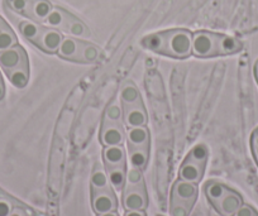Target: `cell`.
<instances>
[{
  "label": "cell",
  "mask_w": 258,
  "mask_h": 216,
  "mask_svg": "<svg viewBox=\"0 0 258 216\" xmlns=\"http://www.w3.org/2000/svg\"><path fill=\"white\" fill-rule=\"evenodd\" d=\"M141 46L156 54L186 59L192 56V33L183 28L155 32L143 37Z\"/></svg>",
  "instance_id": "cell-1"
},
{
  "label": "cell",
  "mask_w": 258,
  "mask_h": 216,
  "mask_svg": "<svg viewBox=\"0 0 258 216\" xmlns=\"http://www.w3.org/2000/svg\"><path fill=\"white\" fill-rule=\"evenodd\" d=\"M243 43L238 38L228 34L209 31L192 33V56L198 58H214L239 53Z\"/></svg>",
  "instance_id": "cell-2"
},
{
  "label": "cell",
  "mask_w": 258,
  "mask_h": 216,
  "mask_svg": "<svg viewBox=\"0 0 258 216\" xmlns=\"http://www.w3.org/2000/svg\"><path fill=\"white\" fill-rule=\"evenodd\" d=\"M118 99L126 128L147 126V110H146L142 95L136 84H133L132 81L124 83L120 88Z\"/></svg>",
  "instance_id": "cell-3"
},
{
  "label": "cell",
  "mask_w": 258,
  "mask_h": 216,
  "mask_svg": "<svg viewBox=\"0 0 258 216\" xmlns=\"http://www.w3.org/2000/svg\"><path fill=\"white\" fill-rule=\"evenodd\" d=\"M125 124H124L120 103L118 98H114L104 110L100 130H99V140L104 147L123 146L125 141Z\"/></svg>",
  "instance_id": "cell-4"
},
{
  "label": "cell",
  "mask_w": 258,
  "mask_h": 216,
  "mask_svg": "<svg viewBox=\"0 0 258 216\" xmlns=\"http://www.w3.org/2000/svg\"><path fill=\"white\" fill-rule=\"evenodd\" d=\"M0 66L14 88L24 89L28 85L29 58L21 44L0 52Z\"/></svg>",
  "instance_id": "cell-5"
},
{
  "label": "cell",
  "mask_w": 258,
  "mask_h": 216,
  "mask_svg": "<svg viewBox=\"0 0 258 216\" xmlns=\"http://www.w3.org/2000/svg\"><path fill=\"white\" fill-rule=\"evenodd\" d=\"M18 27L22 36L34 47L47 54L57 53L62 39H63L61 32L51 28V27H47L46 24L36 23V22L28 21V19L19 22Z\"/></svg>",
  "instance_id": "cell-6"
},
{
  "label": "cell",
  "mask_w": 258,
  "mask_h": 216,
  "mask_svg": "<svg viewBox=\"0 0 258 216\" xmlns=\"http://www.w3.org/2000/svg\"><path fill=\"white\" fill-rule=\"evenodd\" d=\"M91 205L98 215L104 212L116 211L118 200H116L115 190L109 182L105 170L100 166H96L91 175Z\"/></svg>",
  "instance_id": "cell-7"
},
{
  "label": "cell",
  "mask_w": 258,
  "mask_h": 216,
  "mask_svg": "<svg viewBox=\"0 0 258 216\" xmlns=\"http://www.w3.org/2000/svg\"><path fill=\"white\" fill-rule=\"evenodd\" d=\"M59 58L75 63H95L103 56L96 44L76 37H63L57 53Z\"/></svg>",
  "instance_id": "cell-8"
},
{
  "label": "cell",
  "mask_w": 258,
  "mask_h": 216,
  "mask_svg": "<svg viewBox=\"0 0 258 216\" xmlns=\"http://www.w3.org/2000/svg\"><path fill=\"white\" fill-rule=\"evenodd\" d=\"M125 143L131 166L137 170H145L150 160L151 150V136L147 126L128 128L125 133Z\"/></svg>",
  "instance_id": "cell-9"
},
{
  "label": "cell",
  "mask_w": 258,
  "mask_h": 216,
  "mask_svg": "<svg viewBox=\"0 0 258 216\" xmlns=\"http://www.w3.org/2000/svg\"><path fill=\"white\" fill-rule=\"evenodd\" d=\"M104 170L115 192H121L126 180V152L123 146L104 147Z\"/></svg>",
  "instance_id": "cell-10"
},
{
  "label": "cell",
  "mask_w": 258,
  "mask_h": 216,
  "mask_svg": "<svg viewBox=\"0 0 258 216\" xmlns=\"http://www.w3.org/2000/svg\"><path fill=\"white\" fill-rule=\"evenodd\" d=\"M123 206L125 210H146L148 206L147 188L141 170L132 167L126 172L123 188Z\"/></svg>",
  "instance_id": "cell-11"
},
{
  "label": "cell",
  "mask_w": 258,
  "mask_h": 216,
  "mask_svg": "<svg viewBox=\"0 0 258 216\" xmlns=\"http://www.w3.org/2000/svg\"><path fill=\"white\" fill-rule=\"evenodd\" d=\"M43 24L76 38H86L91 34L90 29L81 19L61 7H53Z\"/></svg>",
  "instance_id": "cell-12"
},
{
  "label": "cell",
  "mask_w": 258,
  "mask_h": 216,
  "mask_svg": "<svg viewBox=\"0 0 258 216\" xmlns=\"http://www.w3.org/2000/svg\"><path fill=\"white\" fill-rule=\"evenodd\" d=\"M208 158H209V148L207 144H197L183 160L182 165L178 170V178L195 183V185L202 182Z\"/></svg>",
  "instance_id": "cell-13"
},
{
  "label": "cell",
  "mask_w": 258,
  "mask_h": 216,
  "mask_svg": "<svg viewBox=\"0 0 258 216\" xmlns=\"http://www.w3.org/2000/svg\"><path fill=\"white\" fill-rule=\"evenodd\" d=\"M198 200V185L178 178L170 196L171 216H188Z\"/></svg>",
  "instance_id": "cell-14"
},
{
  "label": "cell",
  "mask_w": 258,
  "mask_h": 216,
  "mask_svg": "<svg viewBox=\"0 0 258 216\" xmlns=\"http://www.w3.org/2000/svg\"><path fill=\"white\" fill-rule=\"evenodd\" d=\"M7 4L14 13L23 16L28 21L42 24L53 8L48 0H7Z\"/></svg>",
  "instance_id": "cell-15"
},
{
  "label": "cell",
  "mask_w": 258,
  "mask_h": 216,
  "mask_svg": "<svg viewBox=\"0 0 258 216\" xmlns=\"http://www.w3.org/2000/svg\"><path fill=\"white\" fill-rule=\"evenodd\" d=\"M243 205V200L240 195L234 191L227 188L224 193L212 203L213 207L218 211L222 216H234L238 208Z\"/></svg>",
  "instance_id": "cell-16"
},
{
  "label": "cell",
  "mask_w": 258,
  "mask_h": 216,
  "mask_svg": "<svg viewBox=\"0 0 258 216\" xmlns=\"http://www.w3.org/2000/svg\"><path fill=\"white\" fill-rule=\"evenodd\" d=\"M16 44H18V38H17L16 33L9 27V24L2 18L0 19V52L12 48Z\"/></svg>",
  "instance_id": "cell-17"
},
{
  "label": "cell",
  "mask_w": 258,
  "mask_h": 216,
  "mask_svg": "<svg viewBox=\"0 0 258 216\" xmlns=\"http://www.w3.org/2000/svg\"><path fill=\"white\" fill-rule=\"evenodd\" d=\"M258 213L250 207L249 205H242L238 208L237 212L234 213V216H257Z\"/></svg>",
  "instance_id": "cell-18"
},
{
  "label": "cell",
  "mask_w": 258,
  "mask_h": 216,
  "mask_svg": "<svg viewBox=\"0 0 258 216\" xmlns=\"http://www.w3.org/2000/svg\"><path fill=\"white\" fill-rule=\"evenodd\" d=\"M12 213V207L7 201L0 200V216H9Z\"/></svg>",
  "instance_id": "cell-19"
},
{
  "label": "cell",
  "mask_w": 258,
  "mask_h": 216,
  "mask_svg": "<svg viewBox=\"0 0 258 216\" xmlns=\"http://www.w3.org/2000/svg\"><path fill=\"white\" fill-rule=\"evenodd\" d=\"M124 216H147L145 210H126Z\"/></svg>",
  "instance_id": "cell-20"
},
{
  "label": "cell",
  "mask_w": 258,
  "mask_h": 216,
  "mask_svg": "<svg viewBox=\"0 0 258 216\" xmlns=\"http://www.w3.org/2000/svg\"><path fill=\"white\" fill-rule=\"evenodd\" d=\"M252 147L253 152H258V129L252 134Z\"/></svg>",
  "instance_id": "cell-21"
},
{
  "label": "cell",
  "mask_w": 258,
  "mask_h": 216,
  "mask_svg": "<svg viewBox=\"0 0 258 216\" xmlns=\"http://www.w3.org/2000/svg\"><path fill=\"white\" fill-rule=\"evenodd\" d=\"M6 96V85H4L3 79H0V101L3 100Z\"/></svg>",
  "instance_id": "cell-22"
},
{
  "label": "cell",
  "mask_w": 258,
  "mask_h": 216,
  "mask_svg": "<svg viewBox=\"0 0 258 216\" xmlns=\"http://www.w3.org/2000/svg\"><path fill=\"white\" fill-rule=\"evenodd\" d=\"M98 216H119V213L116 212V211H110V212H104V213H100V215Z\"/></svg>",
  "instance_id": "cell-23"
},
{
  "label": "cell",
  "mask_w": 258,
  "mask_h": 216,
  "mask_svg": "<svg viewBox=\"0 0 258 216\" xmlns=\"http://www.w3.org/2000/svg\"><path fill=\"white\" fill-rule=\"evenodd\" d=\"M9 216H21V215H19V213H11Z\"/></svg>",
  "instance_id": "cell-24"
},
{
  "label": "cell",
  "mask_w": 258,
  "mask_h": 216,
  "mask_svg": "<svg viewBox=\"0 0 258 216\" xmlns=\"http://www.w3.org/2000/svg\"><path fill=\"white\" fill-rule=\"evenodd\" d=\"M254 155H255V157H257V160H258V152H254Z\"/></svg>",
  "instance_id": "cell-25"
},
{
  "label": "cell",
  "mask_w": 258,
  "mask_h": 216,
  "mask_svg": "<svg viewBox=\"0 0 258 216\" xmlns=\"http://www.w3.org/2000/svg\"><path fill=\"white\" fill-rule=\"evenodd\" d=\"M0 79H3V78H2V74H0Z\"/></svg>",
  "instance_id": "cell-26"
},
{
  "label": "cell",
  "mask_w": 258,
  "mask_h": 216,
  "mask_svg": "<svg viewBox=\"0 0 258 216\" xmlns=\"http://www.w3.org/2000/svg\"><path fill=\"white\" fill-rule=\"evenodd\" d=\"M158 216H161V215H158Z\"/></svg>",
  "instance_id": "cell-27"
},
{
  "label": "cell",
  "mask_w": 258,
  "mask_h": 216,
  "mask_svg": "<svg viewBox=\"0 0 258 216\" xmlns=\"http://www.w3.org/2000/svg\"><path fill=\"white\" fill-rule=\"evenodd\" d=\"M220 216H222V215H220Z\"/></svg>",
  "instance_id": "cell-28"
},
{
  "label": "cell",
  "mask_w": 258,
  "mask_h": 216,
  "mask_svg": "<svg viewBox=\"0 0 258 216\" xmlns=\"http://www.w3.org/2000/svg\"><path fill=\"white\" fill-rule=\"evenodd\" d=\"M257 216H258V215H257Z\"/></svg>",
  "instance_id": "cell-29"
}]
</instances>
